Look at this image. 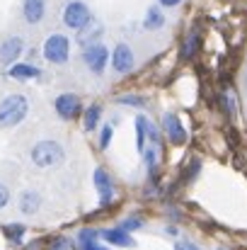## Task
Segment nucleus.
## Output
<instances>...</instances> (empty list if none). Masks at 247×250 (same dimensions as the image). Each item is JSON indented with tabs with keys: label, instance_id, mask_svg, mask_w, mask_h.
Returning <instances> with one entry per match:
<instances>
[{
	"label": "nucleus",
	"instance_id": "nucleus-24",
	"mask_svg": "<svg viewBox=\"0 0 247 250\" xmlns=\"http://www.w3.org/2000/svg\"><path fill=\"white\" fill-rule=\"evenodd\" d=\"M119 226H121L124 231L133 233V231H141V229H143V219H141V216H126Z\"/></svg>",
	"mask_w": 247,
	"mask_h": 250
},
{
	"label": "nucleus",
	"instance_id": "nucleus-18",
	"mask_svg": "<svg viewBox=\"0 0 247 250\" xmlns=\"http://www.w3.org/2000/svg\"><path fill=\"white\" fill-rule=\"evenodd\" d=\"M99 37H102V24H97L95 20H92L87 27H82L80 32H78V42H80L82 46H87V44H95Z\"/></svg>",
	"mask_w": 247,
	"mask_h": 250
},
{
	"label": "nucleus",
	"instance_id": "nucleus-1",
	"mask_svg": "<svg viewBox=\"0 0 247 250\" xmlns=\"http://www.w3.org/2000/svg\"><path fill=\"white\" fill-rule=\"evenodd\" d=\"M29 114V97L22 92H10L0 100V129L19 126Z\"/></svg>",
	"mask_w": 247,
	"mask_h": 250
},
{
	"label": "nucleus",
	"instance_id": "nucleus-20",
	"mask_svg": "<svg viewBox=\"0 0 247 250\" xmlns=\"http://www.w3.org/2000/svg\"><path fill=\"white\" fill-rule=\"evenodd\" d=\"M158 153H160V148H153V146H146V151H143L146 170H148L151 180H155V175H158Z\"/></svg>",
	"mask_w": 247,
	"mask_h": 250
},
{
	"label": "nucleus",
	"instance_id": "nucleus-11",
	"mask_svg": "<svg viewBox=\"0 0 247 250\" xmlns=\"http://www.w3.org/2000/svg\"><path fill=\"white\" fill-rule=\"evenodd\" d=\"M46 10H49V0H22V7H19L22 20L29 27L41 24L44 17H46Z\"/></svg>",
	"mask_w": 247,
	"mask_h": 250
},
{
	"label": "nucleus",
	"instance_id": "nucleus-5",
	"mask_svg": "<svg viewBox=\"0 0 247 250\" xmlns=\"http://www.w3.org/2000/svg\"><path fill=\"white\" fill-rule=\"evenodd\" d=\"M61 20H63V24H66L68 29L80 32L82 27H87L95 17H92V10H90L87 2H82V0H71V2L63 5Z\"/></svg>",
	"mask_w": 247,
	"mask_h": 250
},
{
	"label": "nucleus",
	"instance_id": "nucleus-12",
	"mask_svg": "<svg viewBox=\"0 0 247 250\" xmlns=\"http://www.w3.org/2000/svg\"><path fill=\"white\" fill-rule=\"evenodd\" d=\"M5 76L27 83V81H37V78H41V68L34 66L32 61H29V63H27V61H17V63H12V66L5 68Z\"/></svg>",
	"mask_w": 247,
	"mask_h": 250
},
{
	"label": "nucleus",
	"instance_id": "nucleus-16",
	"mask_svg": "<svg viewBox=\"0 0 247 250\" xmlns=\"http://www.w3.org/2000/svg\"><path fill=\"white\" fill-rule=\"evenodd\" d=\"M199 49H201V34H199V29H191V32L184 37V42H182V59L191 61Z\"/></svg>",
	"mask_w": 247,
	"mask_h": 250
},
{
	"label": "nucleus",
	"instance_id": "nucleus-29",
	"mask_svg": "<svg viewBox=\"0 0 247 250\" xmlns=\"http://www.w3.org/2000/svg\"><path fill=\"white\" fill-rule=\"evenodd\" d=\"M97 236H99L97 229H82L78 233V241H97Z\"/></svg>",
	"mask_w": 247,
	"mask_h": 250
},
{
	"label": "nucleus",
	"instance_id": "nucleus-26",
	"mask_svg": "<svg viewBox=\"0 0 247 250\" xmlns=\"http://www.w3.org/2000/svg\"><path fill=\"white\" fill-rule=\"evenodd\" d=\"M10 199H12V194H10V189H7V185L5 182H0V211L10 204Z\"/></svg>",
	"mask_w": 247,
	"mask_h": 250
},
{
	"label": "nucleus",
	"instance_id": "nucleus-8",
	"mask_svg": "<svg viewBox=\"0 0 247 250\" xmlns=\"http://www.w3.org/2000/svg\"><path fill=\"white\" fill-rule=\"evenodd\" d=\"M54 109L58 114V119L63 122H73L78 114L82 112V102L76 92H61L56 100H54Z\"/></svg>",
	"mask_w": 247,
	"mask_h": 250
},
{
	"label": "nucleus",
	"instance_id": "nucleus-28",
	"mask_svg": "<svg viewBox=\"0 0 247 250\" xmlns=\"http://www.w3.org/2000/svg\"><path fill=\"white\" fill-rule=\"evenodd\" d=\"M78 250H109L97 241H78Z\"/></svg>",
	"mask_w": 247,
	"mask_h": 250
},
{
	"label": "nucleus",
	"instance_id": "nucleus-25",
	"mask_svg": "<svg viewBox=\"0 0 247 250\" xmlns=\"http://www.w3.org/2000/svg\"><path fill=\"white\" fill-rule=\"evenodd\" d=\"M49 250H76V243H73V238H66V236H61V238H56Z\"/></svg>",
	"mask_w": 247,
	"mask_h": 250
},
{
	"label": "nucleus",
	"instance_id": "nucleus-2",
	"mask_svg": "<svg viewBox=\"0 0 247 250\" xmlns=\"http://www.w3.org/2000/svg\"><path fill=\"white\" fill-rule=\"evenodd\" d=\"M29 161L32 166L39 170H49V167H58L66 161V151L58 141L54 139H41L29 148Z\"/></svg>",
	"mask_w": 247,
	"mask_h": 250
},
{
	"label": "nucleus",
	"instance_id": "nucleus-10",
	"mask_svg": "<svg viewBox=\"0 0 247 250\" xmlns=\"http://www.w3.org/2000/svg\"><path fill=\"white\" fill-rule=\"evenodd\" d=\"M163 134L172 146H184L187 144V126L182 124V119L174 112H165L163 114Z\"/></svg>",
	"mask_w": 247,
	"mask_h": 250
},
{
	"label": "nucleus",
	"instance_id": "nucleus-21",
	"mask_svg": "<svg viewBox=\"0 0 247 250\" xmlns=\"http://www.w3.org/2000/svg\"><path fill=\"white\" fill-rule=\"evenodd\" d=\"M146 114H138L136 117V146H138V151L143 153L146 151Z\"/></svg>",
	"mask_w": 247,
	"mask_h": 250
},
{
	"label": "nucleus",
	"instance_id": "nucleus-3",
	"mask_svg": "<svg viewBox=\"0 0 247 250\" xmlns=\"http://www.w3.org/2000/svg\"><path fill=\"white\" fill-rule=\"evenodd\" d=\"M41 56H44V61L51 63V66H63V63H68V59H71V39H68L66 34H61V32L49 34L46 42H44V46H41Z\"/></svg>",
	"mask_w": 247,
	"mask_h": 250
},
{
	"label": "nucleus",
	"instance_id": "nucleus-32",
	"mask_svg": "<svg viewBox=\"0 0 247 250\" xmlns=\"http://www.w3.org/2000/svg\"><path fill=\"white\" fill-rule=\"evenodd\" d=\"M218 250H230V248H218Z\"/></svg>",
	"mask_w": 247,
	"mask_h": 250
},
{
	"label": "nucleus",
	"instance_id": "nucleus-14",
	"mask_svg": "<svg viewBox=\"0 0 247 250\" xmlns=\"http://www.w3.org/2000/svg\"><path fill=\"white\" fill-rule=\"evenodd\" d=\"M17 207H19V211L24 214V216H34V214H39V209H41V194L37 192V189H22V194H19V199H17Z\"/></svg>",
	"mask_w": 247,
	"mask_h": 250
},
{
	"label": "nucleus",
	"instance_id": "nucleus-30",
	"mask_svg": "<svg viewBox=\"0 0 247 250\" xmlns=\"http://www.w3.org/2000/svg\"><path fill=\"white\" fill-rule=\"evenodd\" d=\"M174 250H201L196 243H191V241H184V238H179V241H174Z\"/></svg>",
	"mask_w": 247,
	"mask_h": 250
},
{
	"label": "nucleus",
	"instance_id": "nucleus-7",
	"mask_svg": "<svg viewBox=\"0 0 247 250\" xmlns=\"http://www.w3.org/2000/svg\"><path fill=\"white\" fill-rule=\"evenodd\" d=\"M92 182H95V189H97V197H99V207L107 209V207L114 202V192H116V187H114V177H112L104 167H95V172H92Z\"/></svg>",
	"mask_w": 247,
	"mask_h": 250
},
{
	"label": "nucleus",
	"instance_id": "nucleus-4",
	"mask_svg": "<svg viewBox=\"0 0 247 250\" xmlns=\"http://www.w3.org/2000/svg\"><path fill=\"white\" fill-rule=\"evenodd\" d=\"M82 63L87 66V71L92 76H104L107 66H109V46L102 44V42H95V44H87L82 46Z\"/></svg>",
	"mask_w": 247,
	"mask_h": 250
},
{
	"label": "nucleus",
	"instance_id": "nucleus-22",
	"mask_svg": "<svg viewBox=\"0 0 247 250\" xmlns=\"http://www.w3.org/2000/svg\"><path fill=\"white\" fill-rule=\"evenodd\" d=\"M116 104H129V107L143 109V107H146V97H141V95H124V97L116 100Z\"/></svg>",
	"mask_w": 247,
	"mask_h": 250
},
{
	"label": "nucleus",
	"instance_id": "nucleus-9",
	"mask_svg": "<svg viewBox=\"0 0 247 250\" xmlns=\"http://www.w3.org/2000/svg\"><path fill=\"white\" fill-rule=\"evenodd\" d=\"M22 54H24V39H22V34H7L0 42V66L17 63Z\"/></svg>",
	"mask_w": 247,
	"mask_h": 250
},
{
	"label": "nucleus",
	"instance_id": "nucleus-15",
	"mask_svg": "<svg viewBox=\"0 0 247 250\" xmlns=\"http://www.w3.org/2000/svg\"><path fill=\"white\" fill-rule=\"evenodd\" d=\"M165 22H167V17H165L163 7H160V5H151V7L146 10V17H143V29L158 32V29L165 27Z\"/></svg>",
	"mask_w": 247,
	"mask_h": 250
},
{
	"label": "nucleus",
	"instance_id": "nucleus-13",
	"mask_svg": "<svg viewBox=\"0 0 247 250\" xmlns=\"http://www.w3.org/2000/svg\"><path fill=\"white\" fill-rule=\"evenodd\" d=\"M99 236H102V238H104L109 246H116V248H133V246H136L133 236H131L129 231H124L121 226L104 229V231H99Z\"/></svg>",
	"mask_w": 247,
	"mask_h": 250
},
{
	"label": "nucleus",
	"instance_id": "nucleus-6",
	"mask_svg": "<svg viewBox=\"0 0 247 250\" xmlns=\"http://www.w3.org/2000/svg\"><path fill=\"white\" fill-rule=\"evenodd\" d=\"M109 61H112V71H114L116 76H129V73L133 71V66H136L133 49H131L129 44H124V42H119V44L112 49Z\"/></svg>",
	"mask_w": 247,
	"mask_h": 250
},
{
	"label": "nucleus",
	"instance_id": "nucleus-23",
	"mask_svg": "<svg viewBox=\"0 0 247 250\" xmlns=\"http://www.w3.org/2000/svg\"><path fill=\"white\" fill-rule=\"evenodd\" d=\"M112 139H114V126H112V124H104L102 131H99V148L107 151L109 144H112Z\"/></svg>",
	"mask_w": 247,
	"mask_h": 250
},
{
	"label": "nucleus",
	"instance_id": "nucleus-17",
	"mask_svg": "<svg viewBox=\"0 0 247 250\" xmlns=\"http://www.w3.org/2000/svg\"><path fill=\"white\" fill-rule=\"evenodd\" d=\"M99 119H102V104L92 102L90 107L82 109V126H85V131H95L99 126Z\"/></svg>",
	"mask_w": 247,
	"mask_h": 250
},
{
	"label": "nucleus",
	"instance_id": "nucleus-19",
	"mask_svg": "<svg viewBox=\"0 0 247 250\" xmlns=\"http://www.w3.org/2000/svg\"><path fill=\"white\" fill-rule=\"evenodd\" d=\"M2 233H5V238H7L12 246H22L27 229H24L22 224H7V226H2Z\"/></svg>",
	"mask_w": 247,
	"mask_h": 250
},
{
	"label": "nucleus",
	"instance_id": "nucleus-31",
	"mask_svg": "<svg viewBox=\"0 0 247 250\" xmlns=\"http://www.w3.org/2000/svg\"><path fill=\"white\" fill-rule=\"evenodd\" d=\"M158 5H160L163 10H172V7H179L182 0H158Z\"/></svg>",
	"mask_w": 247,
	"mask_h": 250
},
{
	"label": "nucleus",
	"instance_id": "nucleus-27",
	"mask_svg": "<svg viewBox=\"0 0 247 250\" xmlns=\"http://www.w3.org/2000/svg\"><path fill=\"white\" fill-rule=\"evenodd\" d=\"M221 104H223V112H226L228 117H233V112H235V102L230 100V95H228V92L221 97Z\"/></svg>",
	"mask_w": 247,
	"mask_h": 250
}]
</instances>
